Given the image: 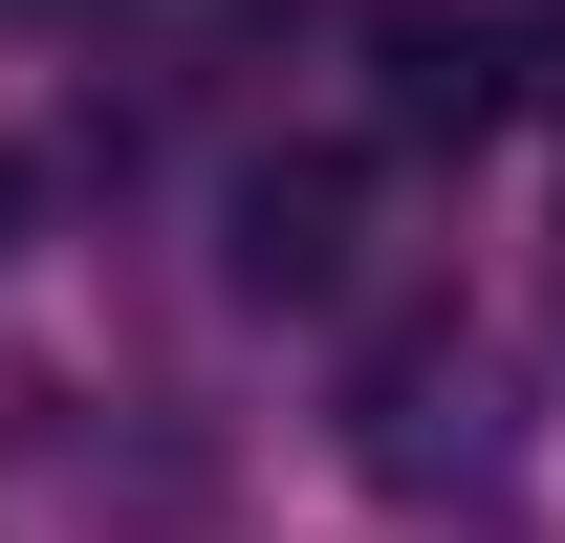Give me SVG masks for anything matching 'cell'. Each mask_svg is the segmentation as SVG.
Returning a JSON list of instances; mask_svg holds the SVG:
<instances>
[{
  "mask_svg": "<svg viewBox=\"0 0 565 543\" xmlns=\"http://www.w3.org/2000/svg\"><path fill=\"white\" fill-rule=\"evenodd\" d=\"M370 109L414 152H479L500 109H522V22H479V0H370Z\"/></svg>",
  "mask_w": 565,
  "mask_h": 543,
  "instance_id": "obj_1",
  "label": "cell"
},
{
  "mask_svg": "<svg viewBox=\"0 0 565 543\" xmlns=\"http://www.w3.org/2000/svg\"><path fill=\"white\" fill-rule=\"evenodd\" d=\"M239 283H262V305H327V283H349V174H327V152H305V174H239Z\"/></svg>",
  "mask_w": 565,
  "mask_h": 543,
  "instance_id": "obj_2",
  "label": "cell"
},
{
  "mask_svg": "<svg viewBox=\"0 0 565 543\" xmlns=\"http://www.w3.org/2000/svg\"><path fill=\"white\" fill-rule=\"evenodd\" d=\"M370 457H392V478H435V457H479V348H457V327H414L392 370H370Z\"/></svg>",
  "mask_w": 565,
  "mask_h": 543,
  "instance_id": "obj_3",
  "label": "cell"
}]
</instances>
